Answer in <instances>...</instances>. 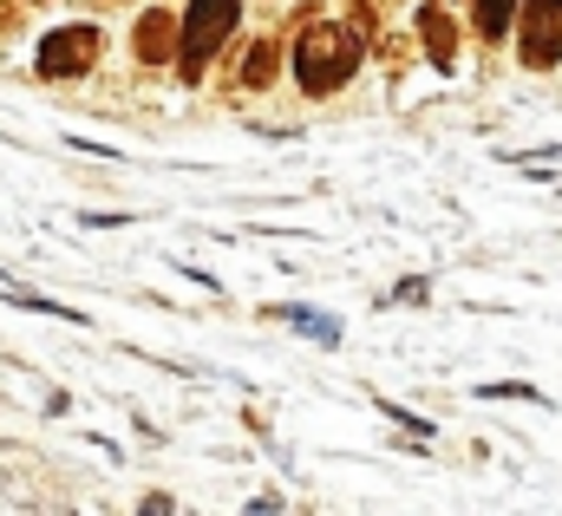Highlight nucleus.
<instances>
[{
	"label": "nucleus",
	"instance_id": "nucleus-1",
	"mask_svg": "<svg viewBox=\"0 0 562 516\" xmlns=\"http://www.w3.org/2000/svg\"><path fill=\"white\" fill-rule=\"evenodd\" d=\"M360 33L340 26V20H301V40H294V72H301V92L327 99L340 92L353 72H360Z\"/></svg>",
	"mask_w": 562,
	"mask_h": 516
},
{
	"label": "nucleus",
	"instance_id": "nucleus-2",
	"mask_svg": "<svg viewBox=\"0 0 562 516\" xmlns=\"http://www.w3.org/2000/svg\"><path fill=\"white\" fill-rule=\"evenodd\" d=\"M243 20V0H190V20L177 33V59H183V79H203V66L216 59V46L236 33Z\"/></svg>",
	"mask_w": 562,
	"mask_h": 516
},
{
	"label": "nucleus",
	"instance_id": "nucleus-3",
	"mask_svg": "<svg viewBox=\"0 0 562 516\" xmlns=\"http://www.w3.org/2000/svg\"><path fill=\"white\" fill-rule=\"evenodd\" d=\"M99 53H105V33L79 20V26L46 33V46H40V72H46V79H79V72L99 66Z\"/></svg>",
	"mask_w": 562,
	"mask_h": 516
},
{
	"label": "nucleus",
	"instance_id": "nucleus-4",
	"mask_svg": "<svg viewBox=\"0 0 562 516\" xmlns=\"http://www.w3.org/2000/svg\"><path fill=\"white\" fill-rule=\"evenodd\" d=\"M562 59V0H524V66L550 72Z\"/></svg>",
	"mask_w": 562,
	"mask_h": 516
},
{
	"label": "nucleus",
	"instance_id": "nucleus-5",
	"mask_svg": "<svg viewBox=\"0 0 562 516\" xmlns=\"http://www.w3.org/2000/svg\"><path fill=\"white\" fill-rule=\"evenodd\" d=\"M413 20H419V40H425V53H431V66L451 72V59H458V26H451V13H445V7H419Z\"/></svg>",
	"mask_w": 562,
	"mask_h": 516
},
{
	"label": "nucleus",
	"instance_id": "nucleus-6",
	"mask_svg": "<svg viewBox=\"0 0 562 516\" xmlns=\"http://www.w3.org/2000/svg\"><path fill=\"white\" fill-rule=\"evenodd\" d=\"M132 46H138L144 66H157V59H170L177 53V13H164V7H150L138 20V33H132Z\"/></svg>",
	"mask_w": 562,
	"mask_h": 516
},
{
	"label": "nucleus",
	"instance_id": "nucleus-7",
	"mask_svg": "<svg viewBox=\"0 0 562 516\" xmlns=\"http://www.w3.org/2000/svg\"><path fill=\"white\" fill-rule=\"evenodd\" d=\"M236 79H243V86H256V92H262V86H269V79H276V46H269V40H256V46H249V53H243V72H236Z\"/></svg>",
	"mask_w": 562,
	"mask_h": 516
},
{
	"label": "nucleus",
	"instance_id": "nucleus-8",
	"mask_svg": "<svg viewBox=\"0 0 562 516\" xmlns=\"http://www.w3.org/2000/svg\"><path fill=\"white\" fill-rule=\"evenodd\" d=\"M510 13H517V0H477V33H484V40H504Z\"/></svg>",
	"mask_w": 562,
	"mask_h": 516
},
{
	"label": "nucleus",
	"instance_id": "nucleus-9",
	"mask_svg": "<svg viewBox=\"0 0 562 516\" xmlns=\"http://www.w3.org/2000/svg\"><path fill=\"white\" fill-rule=\"evenodd\" d=\"M353 33H360V40L373 33V0H353Z\"/></svg>",
	"mask_w": 562,
	"mask_h": 516
}]
</instances>
